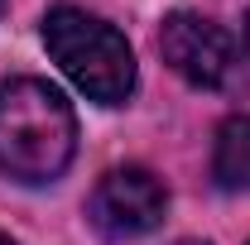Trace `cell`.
<instances>
[{"label": "cell", "mask_w": 250, "mask_h": 245, "mask_svg": "<svg viewBox=\"0 0 250 245\" xmlns=\"http://www.w3.org/2000/svg\"><path fill=\"white\" fill-rule=\"evenodd\" d=\"M77 116L67 96L39 77L0 82V173L15 183H53L72 163Z\"/></svg>", "instance_id": "cell-1"}, {"label": "cell", "mask_w": 250, "mask_h": 245, "mask_svg": "<svg viewBox=\"0 0 250 245\" xmlns=\"http://www.w3.org/2000/svg\"><path fill=\"white\" fill-rule=\"evenodd\" d=\"M43 43L62 72L101 101V106H121L135 92V53L125 43L121 29H111L106 20H96L77 5H53L43 15Z\"/></svg>", "instance_id": "cell-2"}, {"label": "cell", "mask_w": 250, "mask_h": 245, "mask_svg": "<svg viewBox=\"0 0 250 245\" xmlns=\"http://www.w3.org/2000/svg\"><path fill=\"white\" fill-rule=\"evenodd\" d=\"M164 212H168V192L149 168H111L87 202L96 236L106 241H140L164 221Z\"/></svg>", "instance_id": "cell-3"}, {"label": "cell", "mask_w": 250, "mask_h": 245, "mask_svg": "<svg viewBox=\"0 0 250 245\" xmlns=\"http://www.w3.org/2000/svg\"><path fill=\"white\" fill-rule=\"evenodd\" d=\"M159 53L192 87H226L231 72H236V43H231V34L221 24H212V20H202V15H188V10L164 20Z\"/></svg>", "instance_id": "cell-4"}, {"label": "cell", "mask_w": 250, "mask_h": 245, "mask_svg": "<svg viewBox=\"0 0 250 245\" xmlns=\"http://www.w3.org/2000/svg\"><path fill=\"white\" fill-rule=\"evenodd\" d=\"M212 178L221 192H250V116H231L217 130Z\"/></svg>", "instance_id": "cell-5"}, {"label": "cell", "mask_w": 250, "mask_h": 245, "mask_svg": "<svg viewBox=\"0 0 250 245\" xmlns=\"http://www.w3.org/2000/svg\"><path fill=\"white\" fill-rule=\"evenodd\" d=\"M246 48H250V15H246Z\"/></svg>", "instance_id": "cell-6"}, {"label": "cell", "mask_w": 250, "mask_h": 245, "mask_svg": "<svg viewBox=\"0 0 250 245\" xmlns=\"http://www.w3.org/2000/svg\"><path fill=\"white\" fill-rule=\"evenodd\" d=\"M0 245H15V241H10V236H5V231H0Z\"/></svg>", "instance_id": "cell-7"}, {"label": "cell", "mask_w": 250, "mask_h": 245, "mask_svg": "<svg viewBox=\"0 0 250 245\" xmlns=\"http://www.w3.org/2000/svg\"><path fill=\"white\" fill-rule=\"evenodd\" d=\"M5 5H10V0H0V15H5Z\"/></svg>", "instance_id": "cell-8"}, {"label": "cell", "mask_w": 250, "mask_h": 245, "mask_svg": "<svg viewBox=\"0 0 250 245\" xmlns=\"http://www.w3.org/2000/svg\"><path fill=\"white\" fill-rule=\"evenodd\" d=\"M183 245H202V241H183Z\"/></svg>", "instance_id": "cell-9"}]
</instances>
